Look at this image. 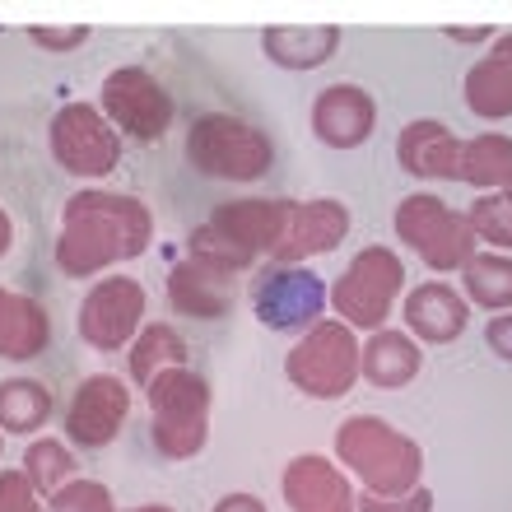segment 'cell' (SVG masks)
Returning a JSON list of instances; mask_svg holds the SVG:
<instances>
[{
  "instance_id": "obj_40",
  "label": "cell",
  "mask_w": 512,
  "mask_h": 512,
  "mask_svg": "<svg viewBox=\"0 0 512 512\" xmlns=\"http://www.w3.org/2000/svg\"><path fill=\"white\" fill-rule=\"evenodd\" d=\"M499 196H503V201L512 205V177H508V182H503V191H499Z\"/></svg>"
},
{
  "instance_id": "obj_37",
  "label": "cell",
  "mask_w": 512,
  "mask_h": 512,
  "mask_svg": "<svg viewBox=\"0 0 512 512\" xmlns=\"http://www.w3.org/2000/svg\"><path fill=\"white\" fill-rule=\"evenodd\" d=\"M447 38L471 47V42H494V33H489V28H447Z\"/></svg>"
},
{
  "instance_id": "obj_29",
  "label": "cell",
  "mask_w": 512,
  "mask_h": 512,
  "mask_svg": "<svg viewBox=\"0 0 512 512\" xmlns=\"http://www.w3.org/2000/svg\"><path fill=\"white\" fill-rule=\"evenodd\" d=\"M187 256L191 261H201V266H210V270H219V275H243V270H252L256 266V256L252 252H243L238 243H229L224 233L205 219V224H196L191 229V238H187Z\"/></svg>"
},
{
  "instance_id": "obj_14",
  "label": "cell",
  "mask_w": 512,
  "mask_h": 512,
  "mask_svg": "<svg viewBox=\"0 0 512 512\" xmlns=\"http://www.w3.org/2000/svg\"><path fill=\"white\" fill-rule=\"evenodd\" d=\"M378 131V98L359 84H326L312 98V135L326 149H359Z\"/></svg>"
},
{
  "instance_id": "obj_26",
  "label": "cell",
  "mask_w": 512,
  "mask_h": 512,
  "mask_svg": "<svg viewBox=\"0 0 512 512\" xmlns=\"http://www.w3.org/2000/svg\"><path fill=\"white\" fill-rule=\"evenodd\" d=\"M126 368H131L135 387H149L163 368H187V340H182V331L168 326V322L140 326V336L131 340V359H126Z\"/></svg>"
},
{
  "instance_id": "obj_34",
  "label": "cell",
  "mask_w": 512,
  "mask_h": 512,
  "mask_svg": "<svg viewBox=\"0 0 512 512\" xmlns=\"http://www.w3.org/2000/svg\"><path fill=\"white\" fill-rule=\"evenodd\" d=\"M28 42L42 47V52H75L89 42V28L75 24V28H28Z\"/></svg>"
},
{
  "instance_id": "obj_18",
  "label": "cell",
  "mask_w": 512,
  "mask_h": 512,
  "mask_svg": "<svg viewBox=\"0 0 512 512\" xmlns=\"http://www.w3.org/2000/svg\"><path fill=\"white\" fill-rule=\"evenodd\" d=\"M396 163H401V173L424 177V182H457L461 135L433 117H419L396 135Z\"/></svg>"
},
{
  "instance_id": "obj_38",
  "label": "cell",
  "mask_w": 512,
  "mask_h": 512,
  "mask_svg": "<svg viewBox=\"0 0 512 512\" xmlns=\"http://www.w3.org/2000/svg\"><path fill=\"white\" fill-rule=\"evenodd\" d=\"M10 252H14V219L0 210V261H5Z\"/></svg>"
},
{
  "instance_id": "obj_15",
  "label": "cell",
  "mask_w": 512,
  "mask_h": 512,
  "mask_svg": "<svg viewBox=\"0 0 512 512\" xmlns=\"http://www.w3.org/2000/svg\"><path fill=\"white\" fill-rule=\"evenodd\" d=\"M401 322H405V336H415L419 345H452L471 326V303L461 298L457 284L429 280L405 294Z\"/></svg>"
},
{
  "instance_id": "obj_7",
  "label": "cell",
  "mask_w": 512,
  "mask_h": 512,
  "mask_svg": "<svg viewBox=\"0 0 512 512\" xmlns=\"http://www.w3.org/2000/svg\"><path fill=\"white\" fill-rule=\"evenodd\" d=\"M396 238H401L405 247H415L419 261L429 270H438V275L461 270L480 252L466 215L452 210V205H447L443 196H433V191H415V196H405V201L396 205Z\"/></svg>"
},
{
  "instance_id": "obj_11",
  "label": "cell",
  "mask_w": 512,
  "mask_h": 512,
  "mask_svg": "<svg viewBox=\"0 0 512 512\" xmlns=\"http://www.w3.org/2000/svg\"><path fill=\"white\" fill-rule=\"evenodd\" d=\"M252 312L266 331H312L326 312V280L308 266H270L252 280Z\"/></svg>"
},
{
  "instance_id": "obj_8",
  "label": "cell",
  "mask_w": 512,
  "mask_h": 512,
  "mask_svg": "<svg viewBox=\"0 0 512 512\" xmlns=\"http://www.w3.org/2000/svg\"><path fill=\"white\" fill-rule=\"evenodd\" d=\"M47 149H52L61 173L84 177V182L117 173V163H122V135L112 131V122L98 112V103L56 108L52 126H47Z\"/></svg>"
},
{
  "instance_id": "obj_1",
  "label": "cell",
  "mask_w": 512,
  "mask_h": 512,
  "mask_svg": "<svg viewBox=\"0 0 512 512\" xmlns=\"http://www.w3.org/2000/svg\"><path fill=\"white\" fill-rule=\"evenodd\" d=\"M149 243H154V210L140 196L84 187L61 210L56 266L70 280H94L122 261L145 256Z\"/></svg>"
},
{
  "instance_id": "obj_24",
  "label": "cell",
  "mask_w": 512,
  "mask_h": 512,
  "mask_svg": "<svg viewBox=\"0 0 512 512\" xmlns=\"http://www.w3.org/2000/svg\"><path fill=\"white\" fill-rule=\"evenodd\" d=\"M461 298L471 308H485V312H512V256L503 252H480L461 266Z\"/></svg>"
},
{
  "instance_id": "obj_27",
  "label": "cell",
  "mask_w": 512,
  "mask_h": 512,
  "mask_svg": "<svg viewBox=\"0 0 512 512\" xmlns=\"http://www.w3.org/2000/svg\"><path fill=\"white\" fill-rule=\"evenodd\" d=\"M52 410H56V401L47 382H38V378L0 382V438L5 433H42Z\"/></svg>"
},
{
  "instance_id": "obj_28",
  "label": "cell",
  "mask_w": 512,
  "mask_h": 512,
  "mask_svg": "<svg viewBox=\"0 0 512 512\" xmlns=\"http://www.w3.org/2000/svg\"><path fill=\"white\" fill-rule=\"evenodd\" d=\"M19 471H24V480L33 485V494H38V499H52L56 489L75 480L80 461H75L70 443H61V438H33V443L24 447Z\"/></svg>"
},
{
  "instance_id": "obj_10",
  "label": "cell",
  "mask_w": 512,
  "mask_h": 512,
  "mask_svg": "<svg viewBox=\"0 0 512 512\" xmlns=\"http://www.w3.org/2000/svg\"><path fill=\"white\" fill-rule=\"evenodd\" d=\"M145 284L135 275H103L98 284H89L80 312H75V331L89 350L117 354L126 350L140 326H145Z\"/></svg>"
},
{
  "instance_id": "obj_9",
  "label": "cell",
  "mask_w": 512,
  "mask_h": 512,
  "mask_svg": "<svg viewBox=\"0 0 512 512\" xmlns=\"http://www.w3.org/2000/svg\"><path fill=\"white\" fill-rule=\"evenodd\" d=\"M98 112L108 117L117 135H131V140H145V145H159L168 126H173V98L145 66L108 70L103 89H98Z\"/></svg>"
},
{
  "instance_id": "obj_2",
  "label": "cell",
  "mask_w": 512,
  "mask_h": 512,
  "mask_svg": "<svg viewBox=\"0 0 512 512\" xmlns=\"http://www.w3.org/2000/svg\"><path fill=\"white\" fill-rule=\"evenodd\" d=\"M336 466L378 499H401L424 485V447L378 415H350L340 424Z\"/></svg>"
},
{
  "instance_id": "obj_25",
  "label": "cell",
  "mask_w": 512,
  "mask_h": 512,
  "mask_svg": "<svg viewBox=\"0 0 512 512\" xmlns=\"http://www.w3.org/2000/svg\"><path fill=\"white\" fill-rule=\"evenodd\" d=\"M508 177H512V135L485 131L475 140H461L457 182H471L480 196H489V191H503Z\"/></svg>"
},
{
  "instance_id": "obj_31",
  "label": "cell",
  "mask_w": 512,
  "mask_h": 512,
  "mask_svg": "<svg viewBox=\"0 0 512 512\" xmlns=\"http://www.w3.org/2000/svg\"><path fill=\"white\" fill-rule=\"evenodd\" d=\"M47 512H117V499H112V489L103 480H84L75 475L70 485H61L47 499Z\"/></svg>"
},
{
  "instance_id": "obj_22",
  "label": "cell",
  "mask_w": 512,
  "mask_h": 512,
  "mask_svg": "<svg viewBox=\"0 0 512 512\" xmlns=\"http://www.w3.org/2000/svg\"><path fill=\"white\" fill-rule=\"evenodd\" d=\"M52 345V317L38 298L5 289L0 284V359L5 364H28Z\"/></svg>"
},
{
  "instance_id": "obj_30",
  "label": "cell",
  "mask_w": 512,
  "mask_h": 512,
  "mask_svg": "<svg viewBox=\"0 0 512 512\" xmlns=\"http://www.w3.org/2000/svg\"><path fill=\"white\" fill-rule=\"evenodd\" d=\"M466 224H471L475 243H485V252L512 256V205L503 201L499 191H489V196H475L471 210H466Z\"/></svg>"
},
{
  "instance_id": "obj_20",
  "label": "cell",
  "mask_w": 512,
  "mask_h": 512,
  "mask_svg": "<svg viewBox=\"0 0 512 512\" xmlns=\"http://www.w3.org/2000/svg\"><path fill=\"white\" fill-rule=\"evenodd\" d=\"M424 368V350L415 336H405L396 326H382L359 345V378L378 391H401L419 378Z\"/></svg>"
},
{
  "instance_id": "obj_19",
  "label": "cell",
  "mask_w": 512,
  "mask_h": 512,
  "mask_svg": "<svg viewBox=\"0 0 512 512\" xmlns=\"http://www.w3.org/2000/svg\"><path fill=\"white\" fill-rule=\"evenodd\" d=\"M168 303L191 322H219L233 312V275H219L187 256L168 270Z\"/></svg>"
},
{
  "instance_id": "obj_35",
  "label": "cell",
  "mask_w": 512,
  "mask_h": 512,
  "mask_svg": "<svg viewBox=\"0 0 512 512\" xmlns=\"http://www.w3.org/2000/svg\"><path fill=\"white\" fill-rule=\"evenodd\" d=\"M485 345L512 364V312H499V317L485 326Z\"/></svg>"
},
{
  "instance_id": "obj_32",
  "label": "cell",
  "mask_w": 512,
  "mask_h": 512,
  "mask_svg": "<svg viewBox=\"0 0 512 512\" xmlns=\"http://www.w3.org/2000/svg\"><path fill=\"white\" fill-rule=\"evenodd\" d=\"M0 512H47V503L33 494L24 471H0Z\"/></svg>"
},
{
  "instance_id": "obj_39",
  "label": "cell",
  "mask_w": 512,
  "mask_h": 512,
  "mask_svg": "<svg viewBox=\"0 0 512 512\" xmlns=\"http://www.w3.org/2000/svg\"><path fill=\"white\" fill-rule=\"evenodd\" d=\"M126 512H177V508H168V503H140V508H126Z\"/></svg>"
},
{
  "instance_id": "obj_16",
  "label": "cell",
  "mask_w": 512,
  "mask_h": 512,
  "mask_svg": "<svg viewBox=\"0 0 512 512\" xmlns=\"http://www.w3.org/2000/svg\"><path fill=\"white\" fill-rule=\"evenodd\" d=\"M280 494L289 512H354V485L331 457L303 452L284 466Z\"/></svg>"
},
{
  "instance_id": "obj_36",
  "label": "cell",
  "mask_w": 512,
  "mask_h": 512,
  "mask_svg": "<svg viewBox=\"0 0 512 512\" xmlns=\"http://www.w3.org/2000/svg\"><path fill=\"white\" fill-rule=\"evenodd\" d=\"M210 512H270V508L256 499V494H243V489H238V494H224Z\"/></svg>"
},
{
  "instance_id": "obj_17",
  "label": "cell",
  "mask_w": 512,
  "mask_h": 512,
  "mask_svg": "<svg viewBox=\"0 0 512 512\" xmlns=\"http://www.w3.org/2000/svg\"><path fill=\"white\" fill-rule=\"evenodd\" d=\"M289 205L294 201H284V196H275V201H266V196H243V201L215 205L210 224H215L229 243L243 247V252L275 256V247H280V238H284V224H289Z\"/></svg>"
},
{
  "instance_id": "obj_6",
  "label": "cell",
  "mask_w": 512,
  "mask_h": 512,
  "mask_svg": "<svg viewBox=\"0 0 512 512\" xmlns=\"http://www.w3.org/2000/svg\"><path fill=\"white\" fill-rule=\"evenodd\" d=\"M284 378L308 401H340L359 382V336L345 322H317L284 354Z\"/></svg>"
},
{
  "instance_id": "obj_13",
  "label": "cell",
  "mask_w": 512,
  "mask_h": 512,
  "mask_svg": "<svg viewBox=\"0 0 512 512\" xmlns=\"http://www.w3.org/2000/svg\"><path fill=\"white\" fill-rule=\"evenodd\" d=\"M350 205L336 201V196H312V201H294L289 205V224H284V238L275 247V266H303L308 256H326L336 252L345 238H350Z\"/></svg>"
},
{
  "instance_id": "obj_33",
  "label": "cell",
  "mask_w": 512,
  "mask_h": 512,
  "mask_svg": "<svg viewBox=\"0 0 512 512\" xmlns=\"http://www.w3.org/2000/svg\"><path fill=\"white\" fill-rule=\"evenodd\" d=\"M354 512H433V489L419 485L401 499H378V494H354Z\"/></svg>"
},
{
  "instance_id": "obj_23",
  "label": "cell",
  "mask_w": 512,
  "mask_h": 512,
  "mask_svg": "<svg viewBox=\"0 0 512 512\" xmlns=\"http://www.w3.org/2000/svg\"><path fill=\"white\" fill-rule=\"evenodd\" d=\"M261 52H266L270 66H280V70H317L340 52V28L336 24L266 28L261 33Z\"/></svg>"
},
{
  "instance_id": "obj_4",
  "label": "cell",
  "mask_w": 512,
  "mask_h": 512,
  "mask_svg": "<svg viewBox=\"0 0 512 512\" xmlns=\"http://www.w3.org/2000/svg\"><path fill=\"white\" fill-rule=\"evenodd\" d=\"M187 163L210 182H261L275 168V140L233 112H205L187 131Z\"/></svg>"
},
{
  "instance_id": "obj_3",
  "label": "cell",
  "mask_w": 512,
  "mask_h": 512,
  "mask_svg": "<svg viewBox=\"0 0 512 512\" xmlns=\"http://www.w3.org/2000/svg\"><path fill=\"white\" fill-rule=\"evenodd\" d=\"M149 443L163 461H191L210 443V382L196 368H163L145 387Z\"/></svg>"
},
{
  "instance_id": "obj_41",
  "label": "cell",
  "mask_w": 512,
  "mask_h": 512,
  "mask_svg": "<svg viewBox=\"0 0 512 512\" xmlns=\"http://www.w3.org/2000/svg\"><path fill=\"white\" fill-rule=\"evenodd\" d=\"M0 447H5V438H0Z\"/></svg>"
},
{
  "instance_id": "obj_12",
  "label": "cell",
  "mask_w": 512,
  "mask_h": 512,
  "mask_svg": "<svg viewBox=\"0 0 512 512\" xmlns=\"http://www.w3.org/2000/svg\"><path fill=\"white\" fill-rule=\"evenodd\" d=\"M126 419H131V387L117 373H94L75 387L61 429L80 452H103L108 443H117Z\"/></svg>"
},
{
  "instance_id": "obj_5",
  "label": "cell",
  "mask_w": 512,
  "mask_h": 512,
  "mask_svg": "<svg viewBox=\"0 0 512 512\" xmlns=\"http://www.w3.org/2000/svg\"><path fill=\"white\" fill-rule=\"evenodd\" d=\"M405 289V261L391 247H364L350 266L340 270V280L326 289V303L336 308V322L350 331H382Z\"/></svg>"
},
{
  "instance_id": "obj_21",
  "label": "cell",
  "mask_w": 512,
  "mask_h": 512,
  "mask_svg": "<svg viewBox=\"0 0 512 512\" xmlns=\"http://www.w3.org/2000/svg\"><path fill=\"white\" fill-rule=\"evenodd\" d=\"M461 94H466V108L485 122L512 117V33H499L489 42V52L466 70Z\"/></svg>"
}]
</instances>
